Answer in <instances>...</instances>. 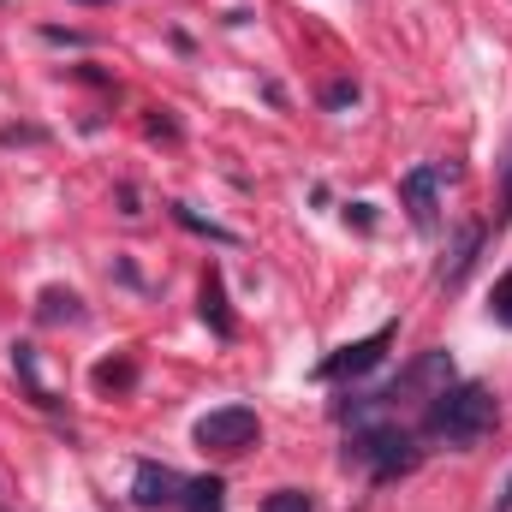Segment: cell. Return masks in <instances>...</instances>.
<instances>
[{
    "label": "cell",
    "mask_w": 512,
    "mask_h": 512,
    "mask_svg": "<svg viewBox=\"0 0 512 512\" xmlns=\"http://www.w3.org/2000/svg\"><path fill=\"white\" fill-rule=\"evenodd\" d=\"M393 340H399V322H382L376 334H364V340L340 346L334 358H322V364H316V382H358V376H370V370L387 358Z\"/></svg>",
    "instance_id": "3957f363"
},
{
    "label": "cell",
    "mask_w": 512,
    "mask_h": 512,
    "mask_svg": "<svg viewBox=\"0 0 512 512\" xmlns=\"http://www.w3.org/2000/svg\"><path fill=\"white\" fill-rule=\"evenodd\" d=\"M322 102H328V108H352V102H358V84H352V78H340V84H328V90H322Z\"/></svg>",
    "instance_id": "5bb4252c"
},
{
    "label": "cell",
    "mask_w": 512,
    "mask_h": 512,
    "mask_svg": "<svg viewBox=\"0 0 512 512\" xmlns=\"http://www.w3.org/2000/svg\"><path fill=\"white\" fill-rule=\"evenodd\" d=\"M423 447L411 429H399L393 417H370V423H352V441H346V465H364L376 483H399L405 471H417Z\"/></svg>",
    "instance_id": "7a4b0ae2"
},
{
    "label": "cell",
    "mask_w": 512,
    "mask_h": 512,
    "mask_svg": "<svg viewBox=\"0 0 512 512\" xmlns=\"http://www.w3.org/2000/svg\"><path fill=\"white\" fill-rule=\"evenodd\" d=\"M435 191H441V167H411V173L399 179V197H405V215H411L417 233H435V221H441Z\"/></svg>",
    "instance_id": "5b68a950"
},
{
    "label": "cell",
    "mask_w": 512,
    "mask_h": 512,
    "mask_svg": "<svg viewBox=\"0 0 512 512\" xmlns=\"http://www.w3.org/2000/svg\"><path fill=\"white\" fill-rule=\"evenodd\" d=\"M489 316H495L501 328H512V268L495 280V292H489Z\"/></svg>",
    "instance_id": "7c38bea8"
},
{
    "label": "cell",
    "mask_w": 512,
    "mask_h": 512,
    "mask_svg": "<svg viewBox=\"0 0 512 512\" xmlns=\"http://www.w3.org/2000/svg\"><path fill=\"white\" fill-rule=\"evenodd\" d=\"M477 245H483V227H465L459 251H453V262H447V286H453V280H465V268L477 262Z\"/></svg>",
    "instance_id": "9c48e42d"
},
{
    "label": "cell",
    "mask_w": 512,
    "mask_h": 512,
    "mask_svg": "<svg viewBox=\"0 0 512 512\" xmlns=\"http://www.w3.org/2000/svg\"><path fill=\"white\" fill-rule=\"evenodd\" d=\"M495 512H512V471H507V483H501V501H495Z\"/></svg>",
    "instance_id": "2e32d148"
},
{
    "label": "cell",
    "mask_w": 512,
    "mask_h": 512,
    "mask_svg": "<svg viewBox=\"0 0 512 512\" xmlns=\"http://www.w3.org/2000/svg\"><path fill=\"white\" fill-rule=\"evenodd\" d=\"M203 322L221 334V340H233V316H227V286H221V274L209 268L203 274Z\"/></svg>",
    "instance_id": "52a82bcc"
},
{
    "label": "cell",
    "mask_w": 512,
    "mask_h": 512,
    "mask_svg": "<svg viewBox=\"0 0 512 512\" xmlns=\"http://www.w3.org/2000/svg\"><path fill=\"white\" fill-rule=\"evenodd\" d=\"M78 322V298L72 292H42V322Z\"/></svg>",
    "instance_id": "4fadbf2b"
},
{
    "label": "cell",
    "mask_w": 512,
    "mask_h": 512,
    "mask_svg": "<svg viewBox=\"0 0 512 512\" xmlns=\"http://www.w3.org/2000/svg\"><path fill=\"white\" fill-rule=\"evenodd\" d=\"M495 429H501V399L483 382H447V387H435L429 405H423V435L441 441V447L471 453V447L489 441Z\"/></svg>",
    "instance_id": "6da1fadb"
},
{
    "label": "cell",
    "mask_w": 512,
    "mask_h": 512,
    "mask_svg": "<svg viewBox=\"0 0 512 512\" xmlns=\"http://www.w3.org/2000/svg\"><path fill=\"white\" fill-rule=\"evenodd\" d=\"M221 477H197V483H185V495H179V507L185 512H221Z\"/></svg>",
    "instance_id": "ba28073f"
},
{
    "label": "cell",
    "mask_w": 512,
    "mask_h": 512,
    "mask_svg": "<svg viewBox=\"0 0 512 512\" xmlns=\"http://www.w3.org/2000/svg\"><path fill=\"white\" fill-rule=\"evenodd\" d=\"M131 376H137L131 364H102V370H96V387H126Z\"/></svg>",
    "instance_id": "9a60e30c"
},
{
    "label": "cell",
    "mask_w": 512,
    "mask_h": 512,
    "mask_svg": "<svg viewBox=\"0 0 512 512\" xmlns=\"http://www.w3.org/2000/svg\"><path fill=\"white\" fill-rule=\"evenodd\" d=\"M256 441H262V423L251 405H221V411L197 417V447H209V453H245Z\"/></svg>",
    "instance_id": "277c9868"
},
{
    "label": "cell",
    "mask_w": 512,
    "mask_h": 512,
    "mask_svg": "<svg viewBox=\"0 0 512 512\" xmlns=\"http://www.w3.org/2000/svg\"><path fill=\"white\" fill-rule=\"evenodd\" d=\"M262 512H316V501H310V489H274Z\"/></svg>",
    "instance_id": "8fae6325"
},
{
    "label": "cell",
    "mask_w": 512,
    "mask_h": 512,
    "mask_svg": "<svg viewBox=\"0 0 512 512\" xmlns=\"http://www.w3.org/2000/svg\"><path fill=\"white\" fill-rule=\"evenodd\" d=\"M90 6H96V0H90Z\"/></svg>",
    "instance_id": "e0dca14e"
},
{
    "label": "cell",
    "mask_w": 512,
    "mask_h": 512,
    "mask_svg": "<svg viewBox=\"0 0 512 512\" xmlns=\"http://www.w3.org/2000/svg\"><path fill=\"white\" fill-rule=\"evenodd\" d=\"M179 495H185V477L179 471H167L155 459L137 465V477H131V501L137 507H179Z\"/></svg>",
    "instance_id": "8992f818"
},
{
    "label": "cell",
    "mask_w": 512,
    "mask_h": 512,
    "mask_svg": "<svg viewBox=\"0 0 512 512\" xmlns=\"http://www.w3.org/2000/svg\"><path fill=\"white\" fill-rule=\"evenodd\" d=\"M173 221H179V227H191V233H203V239H215V245H239V239H233L227 227H215V221H203V215H191L185 203H173Z\"/></svg>",
    "instance_id": "30bf717a"
}]
</instances>
